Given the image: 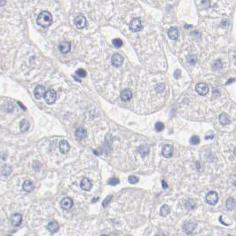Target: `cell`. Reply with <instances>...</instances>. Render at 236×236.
I'll use <instances>...</instances> for the list:
<instances>
[{
  "instance_id": "6da1fadb",
  "label": "cell",
  "mask_w": 236,
  "mask_h": 236,
  "mask_svg": "<svg viewBox=\"0 0 236 236\" xmlns=\"http://www.w3.org/2000/svg\"><path fill=\"white\" fill-rule=\"evenodd\" d=\"M36 23L42 28H48L49 26H51V24L53 23L52 14L47 11H43L42 13H39L36 19Z\"/></svg>"
},
{
  "instance_id": "7a4b0ae2",
  "label": "cell",
  "mask_w": 236,
  "mask_h": 236,
  "mask_svg": "<svg viewBox=\"0 0 236 236\" xmlns=\"http://www.w3.org/2000/svg\"><path fill=\"white\" fill-rule=\"evenodd\" d=\"M195 91H196V92H197L199 95L205 96L206 94H208L210 89H209V86H208L206 83H198V84L195 86Z\"/></svg>"
},
{
  "instance_id": "3957f363",
  "label": "cell",
  "mask_w": 236,
  "mask_h": 236,
  "mask_svg": "<svg viewBox=\"0 0 236 236\" xmlns=\"http://www.w3.org/2000/svg\"><path fill=\"white\" fill-rule=\"evenodd\" d=\"M205 199H206L207 203H209L210 205H215L217 202V201H218V195H217V194L216 192L210 191V192H209L207 194Z\"/></svg>"
},
{
  "instance_id": "277c9868",
  "label": "cell",
  "mask_w": 236,
  "mask_h": 236,
  "mask_svg": "<svg viewBox=\"0 0 236 236\" xmlns=\"http://www.w3.org/2000/svg\"><path fill=\"white\" fill-rule=\"evenodd\" d=\"M129 27H130V29L132 32H138V31L141 30L142 29V23H141L140 19H138V18L133 19L131 22Z\"/></svg>"
},
{
  "instance_id": "5b68a950",
  "label": "cell",
  "mask_w": 236,
  "mask_h": 236,
  "mask_svg": "<svg viewBox=\"0 0 236 236\" xmlns=\"http://www.w3.org/2000/svg\"><path fill=\"white\" fill-rule=\"evenodd\" d=\"M162 154L164 157L170 158L173 156V146L170 144H166L162 148Z\"/></svg>"
},
{
  "instance_id": "8992f818",
  "label": "cell",
  "mask_w": 236,
  "mask_h": 236,
  "mask_svg": "<svg viewBox=\"0 0 236 236\" xmlns=\"http://www.w3.org/2000/svg\"><path fill=\"white\" fill-rule=\"evenodd\" d=\"M45 100L48 104H53L56 101V92L53 90H48L45 93Z\"/></svg>"
},
{
  "instance_id": "52a82bcc",
  "label": "cell",
  "mask_w": 236,
  "mask_h": 236,
  "mask_svg": "<svg viewBox=\"0 0 236 236\" xmlns=\"http://www.w3.org/2000/svg\"><path fill=\"white\" fill-rule=\"evenodd\" d=\"M111 63L114 67H120L124 63V58L121 54L119 53H115L112 56L111 59Z\"/></svg>"
},
{
  "instance_id": "ba28073f",
  "label": "cell",
  "mask_w": 236,
  "mask_h": 236,
  "mask_svg": "<svg viewBox=\"0 0 236 236\" xmlns=\"http://www.w3.org/2000/svg\"><path fill=\"white\" fill-rule=\"evenodd\" d=\"M74 23H75L76 27H77V28H79V29L83 28L84 27L86 26V23H87V22H86V18H85L83 15H78L77 17L75 18V20H74Z\"/></svg>"
},
{
  "instance_id": "9c48e42d",
  "label": "cell",
  "mask_w": 236,
  "mask_h": 236,
  "mask_svg": "<svg viewBox=\"0 0 236 236\" xmlns=\"http://www.w3.org/2000/svg\"><path fill=\"white\" fill-rule=\"evenodd\" d=\"M80 186L83 190L84 191H90L92 187V181L88 179V178H83L82 180H81V184H80Z\"/></svg>"
},
{
  "instance_id": "30bf717a",
  "label": "cell",
  "mask_w": 236,
  "mask_h": 236,
  "mask_svg": "<svg viewBox=\"0 0 236 236\" xmlns=\"http://www.w3.org/2000/svg\"><path fill=\"white\" fill-rule=\"evenodd\" d=\"M60 205H61V207H62L63 209H65V210H69V209H71L72 206H73V201H72V199L69 198V197H65V198H63V199L61 200Z\"/></svg>"
},
{
  "instance_id": "8fae6325",
  "label": "cell",
  "mask_w": 236,
  "mask_h": 236,
  "mask_svg": "<svg viewBox=\"0 0 236 236\" xmlns=\"http://www.w3.org/2000/svg\"><path fill=\"white\" fill-rule=\"evenodd\" d=\"M120 97L124 101H129L132 98V92L130 89H124L121 92Z\"/></svg>"
},
{
  "instance_id": "7c38bea8",
  "label": "cell",
  "mask_w": 236,
  "mask_h": 236,
  "mask_svg": "<svg viewBox=\"0 0 236 236\" xmlns=\"http://www.w3.org/2000/svg\"><path fill=\"white\" fill-rule=\"evenodd\" d=\"M45 89L44 86L42 85H37L36 88H35V91H34V95L36 99H41L43 96H45Z\"/></svg>"
},
{
  "instance_id": "4fadbf2b",
  "label": "cell",
  "mask_w": 236,
  "mask_h": 236,
  "mask_svg": "<svg viewBox=\"0 0 236 236\" xmlns=\"http://www.w3.org/2000/svg\"><path fill=\"white\" fill-rule=\"evenodd\" d=\"M179 29L175 27H172L168 30V36L171 40H177L179 38Z\"/></svg>"
},
{
  "instance_id": "5bb4252c",
  "label": "cell",
  "mask_w": 236,
  "mask_h": 236,
  "mask_svg": "<svg viewBox=\"0 0 236 236\" xmlns=\"http://www.w3.org/2000/svg\"><path fill=\"white\" fill-rule=\"evenodd\" d=\"M71 49V44L69 42H61L59 45V50L61 53H68Z\"/></svg>"
},
{
  "instance_id": "9a60e30c",
  "label": "cell",
  "mask_w": 236,
  "mask_h": 236,
  "mask_svg": "<svg viewBox=\"0 0 236 236\" xmlns=\"http://www.w3.org/2000/svg\"><path fill=\"white\" fill-rule=\"evenodd\" d=\"M59 148H60V151L62 154H67V153L69 151V148H70L69 143H68L67 140H61V141L60 142Z\"/></svg>"
},
{
  "instance_id": "2e32d148",
  "label": "cell",
  "mask_w": 236,
  "mask_h": 236,
  "mask_svg": "<svg viewBox=\"0 0 236 236\" xmlns=\"http://www.w3.org/2000/svg\"><path fill=\"white\" fill-rule=\"evenodd\" d=\"M11 221H12L13 226H19L21 225L22 221V217L21 214L15 213V214H13V215L12 216Z\"/></svg>"
},
{
  "instance_id": "e0dca14e",
  "label": "cell",
  "mask_w": 236,
  "mask_h": 236,
  "mask_svg": "<svg viewBox=\"0 0 236 236\" xmlns=\"http://www.w3.org/2000/svg\"><path fill=\"white\" fill-rule=\"evenodd\" d=\"M195 226H196V225H195L194 223L188 222V223H185V224H184L182 228H183V231L185 234L189 235V234H191V233L194 230Z\"/></svg>"
},
{
  "instance_id": "ac0fdd59",
  "label": "cell",
  "mask_w": 236,
  "mask_h": 236,
  "mask_svg": "<svg viewBox=\"0 0 236 236\" xmlns=\"http://www.w3.org/2000/svg\"><path fill=\"white\" fill-rule=\"evenodd\" d=\"M46 228H47V230H48L51 234H54V233L58 232L60 226H59L58 222H56V221H51V222L47 225Z\"/></svg>"
},
{
  "instance_id": "d6986e66",
  "label": "cell",
  "mask_w": 236,
  "mask_h": 236,
  "mask_svg": "<svg viewBox=\"0 0 236 236\" xmlns=\"http://www.w3.org/2000/svg\"><path fill=\"white\" fill-rule=\"evenodd\" d=\"M138 154L142 156V157H145L147 156L148 154H149V151H150V148L147 145L144 144V145H141L139 147H138Z\"/></svg>"
},
{
  "instance_id": "ffe728a7",
  "label": "cell",
  "mask_w": 236,
  "mask_h": 236,
  "mask_svg": "<svg viewBox=\"0 0 236 236\" xmlns=\"http://www.w3.org/2000/svg\"><path fill=\"white\" fill-rule=\"evenodd\" d=\"M76 137L77 139H83L87 137V131L83 127H79L76 131Z\"/></svg>"
},
{
  "instance_id": "44dd1931",
  "label": "cell",
  "mask_w": 236,
  "mask_h": 236,
  "mask_svg": "<svg viewBox=\"0 0 236 236\" xmlns=\"http://www.w3.org/2000/svg\"><path fill=\"white\" fill-rule=\"evenodd\" d=\"M219 123L222 125H227L230 123V116L226 113H222L219 115Z\"/></svg>"
},
{
  "instance_id": "7402d4cb",
  "label": "cell",
  "mask_w": 236,
  "mask_h": 236,
  "mask_svg": "<svg viewBox=\"0 0 236 236\" xmlns=\"http://www.w3.org/2000/svg\"><path fill=\"white\" fill-rule=\"evenodd\" d=\"M22 188H23V190L24 191H26V192H32L33 190H34V188H35V185H34V183L32 182V181H30V180H26L24 183H23V185H22Z\"/></svg>"
},
{
  "instance_id": "603a6c76",
  "label": "cell",
  "mask_w": 236,
  "mask_h": 236,
  "mask_svg": "<svg viewBox=\"0 0 236 236\" xmlns=\"http://www.w3.org/2000/svg\"><path fill=\"white\" fill-rule=\"evenodd\" d=\"M170 207H169L168 205L164 204V205H162V206L161 207V210H160V215H161L162 217H166L167 215L170 214Z\"/></svg>"
},
{
  "instance_id": "cb8c5ba5",
  "label": "cell",
  "mask_w": 236,
  "mask_h": 236,
  "mask_svg": "<svg viewBox=\"0 0 236 236\" xmlns=\"http://www.w3.org/2000/svg\"><path fill=\"white\" fill-rule=\"evenodd\" d=\"M226 208L228 210H232L235 208V200L232 197L228 198L227 201H226Z\"/></svg>"
},
{
  "instance_id": "d4e9b609",
  "label": "cell",
  "mask_w": 236,
  "mask_h": 236,
  "mask_svg": "<svg viewBox=\"0 0 236 236\" xmlns=\"http://www.w3.org/2000/svg\"><path fill=\"white\" fill-rule=\"evenodd\" d=\"M12 172V167L11 166H8V165H5L3 167L2 170H1V173L4 177H8Z\"/></svg>"
},
{
  "instance_id": "484cf974",
  "label": "cell",
  "mask_w": 236,
  "mask_h": 236,
  "mask_svg": "<svg viewBox=\"0 0 236 236\" xmlns=\"http://www.w3.org/2000/svg\"><path fill=\"white\" fill-rule=\"evenodd\" d=\"M28 128H29V123L28 122V120H22L21 123V131L25 132L28 130Z\"/></svg>"
},
{
  "instance_id": "4316f807",
  "label": "cell",
  "mask_w": 236,
  "mask_h": 236,
  "mask_svg": "<svg viewBox=\"0 0 236 236\" xmlns=\"http://www.w3.org/2000/svg\"><path fill=\"white\" fill-rule=\"evenodd\" d=\"M112 43H113V45L115 46V47H116V48H120V47H122L123 46V41L120 39V38H116V39H114L113 41H112Z\"/></svg>"
},
{
  "instance_id": "83f0119b",
  "label": "cell",
  "mask_w": 236,
  "mask_h": 236,
  "mask_svg": "<svg viewBox=\"0 0 236 236\" xmlns=\"http://www.w3.org/2000/svg\"><path fill=\"white\" fill-rule=\"evenodd\" d=\"M200 138L198 137V136H193V137H191V138H190V143L192 144V145H198L199 143H200Z\"/></svg>"
},
{
  "instance_id": "f1b7e54d",
  "label": "cell",
  "mask_w": 236,
  "mask_h": 236,
  "mask_svg": "<svg viewBox=\"0 0 236 236\" xmlns=\"http://www.w3.org/2000/svg\"><path fill=\"white\" fill-rule=\"evenodd\" d=\"M187 61L191 64V65H194L197 61V58L194 55H188L187 56Z\"/></svg>"
},
{
  "instance_id": "f546056e",
  "label": "cell",
  "mask_w": 236,
  "mask_h": 236,
  "mask_svg": "<svg viewBox=\"0 0 236 236\" xmlns=\"http://www.w3.org/2000/svg\"><path fill=\"white\" fill-rule=\"evenodd\" d=\"M213 68H216V69H217V70H219V69H221V68H223V63L221 62L220 60H217L214 63Z\"/></svg>"
},
{
  "instance_id": "4dcf8cb0",
  "label": "cell",
  "mask_w": 236,
  "mask_h": 236,
  "mask_svg": "<svg viewBox=\"0 0 236 236\" xmlns=\"http://www.w3.org/2000/svg\"><path fill=\"white\" fill-rule=\"evenodd\" d=\"M119 182H120L119 179H116V178H111V179H109L108 181H107L108 185H116L117 184H119Z\"/></svg>"
},
{
  "instance_id": "1f68e13d",
  "label": "cell",
  "mask_w": 236,
  "mask_h": 236,
  "mask_svg": "<svg viewBox=\"0 0 236 236\" xmlns=\"http://www.w3.org/2000/svg\"><path fill=\"white\" fill-rule=\"evenodd\" d=\"M155 128L156 131H162L164 129V124L162 122H157L155 125Z\"/></svg>"
},
{
  "instance_id": "d6a6232c",
  "label": "cell",
  "mask_w": 236,
  "mask_h": 236,
  "mask_svg": "<svg viewBox=\"0 0 236 236\" xmlns=\"http://www.w3.org/2000/svg\"><path fill=\"white\" fill-rule=\"evenodd\" d=\"M76 75H77V77H85L86 75H87V73H86V71L83 70V69H78V70H77Z\"/></svg>"
},
{
  "instance_id": "836d02e7",
  "label": "cell",
  "mask_w": 236,
  "mask_h": 236,
  "mask_svg": "<svg viewBox=\"0 0 236 236\" xmlns=\"http://www.w3.org/2000/svg\"><path fill=\"white\" fill-rule=\"evenodd\" d=\"M111 199H112V195H110V196H107L105 200L103 201V202H102V206H103L104 208H106V206L109 204V202H110Z\"/></svg>"
},
{
  "instance_id": "e575fe53",
  "label": "cell",
  "mask_w": 236,
  "mask_h": 236,
  "mask_svg": "<svg viewBox=\"0 0 236 236\" xmlns=\"http://www.w3.org/2000/svg\"><path fill=\"white\" fill-rule=\"evenodd\" d=\"M128 180H129V182L131 184H136L138 183V179L136 177V176H130L129 177V179H128Z\"/></svg>"
},
{
  "instance_id": "d590c367",
  "label": "cell",
  "mask_w": 236,
  "mask_h": 236,
  "mask_svg": "<svg viewBox=\"0 0 236 236\" xmlns=\"http://www.w3.org/2000/svg\"><path fill=\"white\" fill-rule=\"evenodd\" d=\"M33 168H34L35 170H38L41 168V163L39 162H35L33 163Z\"/></svg>"
},
{
  "instance_id": "8d00e7d4",
  "label": "cell",
  "mask_w": 236,
  "mask_h": 236,
  "mask_svg": "<svg viewBox=\"0 0 236 236\" xmlns=\"http://www.w3.org/2000/svg\"><path fill=\"white\" fill-rule=\"evenodd\" d=\"M173 76H174V77L176 79H179L180 77V76H181V71L179 69H176L174 71V73H173Z\"/></svg>"
},
{
  "instance_id": "74e56055",
  "label": "cell",
  "mask_w": 236,
  "mask_h": 236,
  "mask_svg": "<svg viewBox=\"0 0 236 236\" xmlns=\"http://www.w3.org/2000/svg\"><path fill=\"white\" fill-rule=\"evenodd\" d=\"M162 187H163L164 189L168 187V185H167V183H165V181H164V180H162Z\"/></svg>"
},
{
  "instance_id": "f35d334b",
  "label": "cell",
  "mask_w": 236,
  "mask_h": 236,
  "mask_svg": "<svg viewBox=\"0 0 236 236\" xmlns=\"http://www.w3.org/2000/svg\"><path fill=\"white\" fill-rule=\"evenodd\" d=\"M5 4V1H0V5H3Z\"/></svg>"
},
{
  "instance_id": "ab89813d",
  "label": "cell",
  "mask_w": 236,
  "mask_h": 236,
  "mask_svg": "<svg viewBox=\"0 0 236 236\" xmlns=\"http://www.w3.org/2000/svg\"><path fill=\"white\" fill-rule=\"evenodd\" d=\"M101 236H107V235H101Z\"/></svg>"
},
{
  "instance_id": "60d3db41",
  "label": "cell",
  "mask_w": 236,
  "mask_h": 236,
  "mask_svg": "<svg viewBox=\"0 0 236 236\" xmlns=\"http://www.w3.org/2000/svg\"><path fill=\"white\" fill-rule=\"evenodd\" d=\"M229 236H234V235H229Z\"/></svg>"
},
{
  "instance_id": "b9f144b4",
  "label": "cell",
  "mask_w": 236,
  "mask_h": 236,
  "mask_svg": "<svg viewBox=\"0 0 236 236\" xmlns=\"http://www.w3.org/2000/svg\"><path fill=\"white\" fill-rule=\"evenodd\" d=\"M7 236H11V235H7Z\"/></svg>"
}]
</instances>
